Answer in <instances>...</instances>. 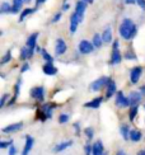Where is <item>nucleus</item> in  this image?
Here are the masks:
<instances>
[{"label":"nucleus","instance_id":"obj_5","mask_svg":"<svg viewBox=\"0 0 145 155\" xmlns=\"http://www.w3.org/2000/svg\"><path fill=\"white\" fill-rule=\"evenodd\" d=\"M85 8H87V3L83 2V0H79V2L76 3L75 5V13H76V15L79 18V21H83V18H84V12H85Z\"/></svg>","mask_w":145,"mask_h":155},{"label":"nucleus","instance_id":"obj_23","mask_svg":"<svg viewBox=\"0 0 145 155\" xmlns=\"http://www.w3.org/2000/svg\"><path fill=\"white\" fill-rule=\"evenodd\" d=\"M102 42H103V40H102V37L99 36V35H94V37H93V40H92V43L94 45V47H97V48H99L101 46H102Z\"/></svg>","mask_w":145,"mask_h":155},{"label":"nucleus","instance_id":"obj_10","mask_svg":"<svg viewBox=\"0 0 145 155\" xmlns=\"http://www.w3.org/2000/svg\"><path fill=\"white\" fill-rule=\"evenodd\" d=\"M79 23H80V21H79L76 13L74 12L71 14V17H70V33H75V31L78 28V24Z\"/></svg>","mask_w":145,"mask_h":155},{"label":"nucleus","instance_id":"obj_37","mask_svg":"<svg viewBox=\"0 0 145 155\" xmlns=\"http://www.w3.org/2000/svg\"><path fill=\"white\" fill-rule=\"evenodd\" d=\"M136 3H137V5H139L143 10L145 9V0H136Z\"/></svg>","mask_w":145,"mask_h":155},{"label":"nucleus","instance_id":"obj_45","mask_svg":"<svg viewBox=\"0 0 145 155\" xmlns=\"http://www.w3.org/2000/svg\"><path fill=\"white\" fill-rule=\"evenodd\" d=\"M83 2H85V3H90V4H92V3L94 2V0H83Z\"/></svg>","mask_w":145,"mask_h":155},{"label":"nucleus","instance_id":"obj_4","mask_svg":"<svg viewBox=\"0 0 145 155\" xmlns=\"http://www.w3.org/2000/svg\"><path fill=\"white\" fill-rule=\"evenodd\" d=\"M108 81H110L108 78L103 76V78H101V79H98V80H96V81L92 83V84H90V89L93 90V92H98V90H101L104 85H107Z\"/></svg>","mask_w":145,"mask_h":155},{"label":"nucleus","instance_id":"obj_3","mask_svg":"<svg viewBox=\"0 0 145 155\" xmlns=\"http://www.w3.org/2000/svg\"><path fill=\"white\" fill-rule=\"evenodd\" d=\"M121 59H122V56L120 54V51H118V42L115 41L113 42V50H112V56H111V64L112 65H115V64H120Z\"/></svg>","mask_w":145,"mask_h":155},{"label":"nucleus","instance_id":"obj_29","mask_svg":"<svg viewBox=\"0 0 145 155\" xmlns=\"http://www.w3.org/2000/svg\"><path fill=\"white\" fill-rule=\"evenodd\" d=\"M136 113H137V107H136V106H133V108H131V111H130V114H129V117H130L131 121L135 118Z\"/></svg>","mask_w":145,"mask_h":155},{"label":"nucleus","instance_id":"obj_9","mask_svg":"<svg viewBox=\"0 0 145 155\" xmlns=\"http://www.w3.org/2000/svg\"><path fill=\"white\" fill-rule=\"evenodd\" d=\"M116 104L120 107H127V106H130L129 98H126V97L122 94V92H118L117 97H116Z\"/></svg>","mask_w":145,"mask_h":155},{"label":"nucleus","instance_id":"obj_42","mask_svg":"<svg viewBox=\"0 0 145 155\" xmlns=\"http://www.w3.org/2000/svg\"><path fill=\"white\" fill-rule=\"evenodd\" d=\"M45 2H46V0H36V5H41Z\"/></svg>","mask_w":145,"mask_h":155},{"label":"nucleus","instance_id":"obj_40","mask_svg":"<svg viewBox=\"0 0 145 155\" xmlns=\"http://www.w3.org/2000/svg\"><path fill=\"white\" fill-rule=\"evenodd\" d=\"M90 151H92L90 145H87L85 146V155H90Z\"/></svg>","mask_w":145,"mask_h":155},{"label":"nucleus","instance_id":"obj_24","mask_svg":"<svg viewBox=\"0 0 145 155\" xmlns=\"http://www.w3.org/2000/svg\"><path fill=\"white\" fill-rule=\"evenodd\" d=\"M35 12V9H31V8H27V9H24L22 13H21V17H19V22H22V21H24V18L27 17V15H29V14H32V13Z\"/></svg>","mask_w":145,"mask_h":155},{"label":"nucleus","instance_id":"obj_13","mask_svg":"<svg viewBox=\"0 0 145 155\" xmlns=\"http://www.w3.org/2000/svg\"><path fill=\"white\" fill-rule=\"evenodd\" d=\"M103 145L101 141H97L92 146V155H103Z\"/></svg>","mask_w":145,"mask_h":155},{"label":"nucleus","instance_id":"obj_12","mask_svg":"<svg viewBox=\"0 0 145 155\" xmlns=\"http://www.w3.org/2000/svg\"><path fill=\"white\" fill-rule=\"evenodd\" d=\"M22 126H23V124L22 122H18V124H12V125H9V126H6V127H4L3 128V132L4 134H9V132H17V131H19L22 128Z\"/></svg>","mask_w":145,"mask_h":155},{"label":"nucleus","instance_id":"obj_2","mask_svg":"<svg viewBox=\"0 0 145 155\" xmlns=\"http://www.w3.org/2000/svg\"><path fill=\"white\" fill-rule=\"evenodd\" d=\"M93 50H94V45L90 43L89 41L83 40V41L79 42V52L80 54L87 55V54H90Z\"/></svg>","mask_w":145,"mask_h":155},{"label":"nucleus","instance_id":"obj_17","mask_svg":"<svg viewBox=\"0 0 145 155\" xmlns=\"http://www.w3.org/2000/svg\"><path fill=\"white\" fill-rule=\"evenodd\" d=\"M72 145V141H64V143H60L59 145H56V147H55V153H60V151H64L65 149H68L69 146H71Z\"/></svg>","mask_w":145,"mask_h":155},{"label":"nucleus","instance_id":"obj_1","mask_svg":"<svg viewBox=\"0 0 145 155\" xmlns=\"http://www.w3.org/2000/svg\"><path fill=\"white\" fill-rule=\"evenodd\" d=\"M118 32H120V36L123 38V40H131L136 33V25L131 19L125 18L122 21V23L120 24Z\"/></svg>","mask_w":145,"mask_h":155},{"label":"nucleus","instance_id":"obj_48","mask_svg":"<svg viewBox=\"0 0 145 155\" xmlns=\"http://www.w3.org/2000/svg\"><path fill=\"white\" fill-rule=\"evenodd\" d=\"M24 2H29V0H24Z\"/></svg>","mask_w":145,"mask_h":155},{"label":"nucleus","instance_id":"obj_33","mask_svg":"<svg viewBox=\"0 0 145 155\" xmlns=\"http://www.w3.org/2000/svg\"><path fill=\"white\" fill-rule=\"evenodd\" d=\"M85 135H87V136H88V139L90 140L92 137H93V128H90V127H88V128H85Z\"/></svg>","mask_w":145,"mask_h":155},{"label":"nucleus","instance_id":"obj_34","mask_svg":"<svg viewBox=\"0 0 145 155\" xmlns=\"http://www.w3.org/2000/svg\"><path fill=\"white\" fill-rule=\"evenodd\" d=\"M13 145V141H6V143H0V147L2 149H5V147H8V146H12Z\"/></svg>","mask_w":145,"mask_h":155},{"label":"nucleus","instance_id":"obj_21","mask_svg":"<svg viewBox=\"0 0 145 155\" xmlns=\"http://www.w3.org/2000/svg\"><path fill=\"white\" fill-rule=\"evenodd\" d=\"M130 139L134 141V143H137V141H140L141 139V132L139 130H131L130 131Z\"/></svg>","mask_w":145,"mask_h":155},{"label":"nucleus","instance_id":"obj_49","mask_svg":"<svg viewBox=\"0 0 145 155\" xmlns=\"http://www.w3.org/2000/svg\"><path fill=\"white\" fill-rule=\"evenodd\" d=\"M103 155H106V154H103Z\"/></svg>","mask_w":145,"mask_h":155},{"label":"nucleus","instance_id":"obj_25","mask_svg":"<svg viewBox=\"0 0 145 155\" xmlns=\"http://www.w3.org/2000/svg\"><path fill=\"white\" fill-rule=\"evenodd\" d=\"M12 8H13V6H10V4L3 3L2 6H0V13H2V14H4V13H10L12 12Z\"/></svg>","mask_w":145,"mask_h":155},{"label":"nucleus","instance_id":"obj_46","mask_svg":"<svg viewBox=\"0 0 145 155\" xmlns=\"http://www.w3.org/2000/svg\"><path fill=\"white\" fill-rule=\"evenodd\" d=\"M117 155H125V153H123L122 150H120V151H118V153H117Z\"/></svg>","mask_w":145,"mask_h":155},{"label":"nucleus","instance_id":"obj_43","mask_svg":"<svg viewBox=\"0 0 145 155\" xmlns=\"http://www.w3.org/2000/svg\"><path fill=\"white\" fill-rule=\"evenodd\" d=\"M126 2V4H134V3H136V0H125Z\"/></svg>","mask_w":145,"mask_h":155},{"label":"nucleus","instance_id":"obj_36","mask_svg":"<svg viewBox=\"0 0 145 155\" xmlns=\"http://www.w3.org/2000/svg\"><path fill=\"white\" fill-rule=\"evenodd\" d=\"M8 154H9V155H15V154H17V149H15V147L13 146V145L9 146V153H8Z\"/></svg>","mask_w":145,"mask_h":155},{"label":"nucleus","instance_id":"obj_11","mask_svg":"<svg viewBox=\"0 0 145 155\" xmlns=\"http://www.w3.org/2000/svg\"><path fill=\"white\" fill-rule=\"evenodd\" d=\"M33 143H35L33 137L28 135V136L25 137V145H24V149H23L22 155H28L29 154V151L32 150V147H33Z\"/></svg>","mask_w":145,"mask_h":155},{"label":"nucleus","instance_id":"obj_44","mask_svg":"<svg viewBox=\"0 0 145 155\" xmlns=\"http://www.w3.org/2000/svg\"><path fill=\"white\" fill-rule=\"evenodd\" d=\"M69 9V4H64V6H62V10H68Z\"/></svg>","mask_w":145,"mask_h":155},{"label":"nucleus","instance_id":"obj_32","mask_svg":"<svg viewBox=\"0 0 145 155\" xmlns=\"http://www.w3.org/2000/svg\"><path fill=\"white\" fill-rule=\"evenodd\" d=\"M59 121H60V124H65V122L69 121V116H68V114H60V117H59Z\"/></svg>","mask_w":145,"mask_h":155},{"label":"nucleus","instance_id":"obj_22","mask_svg":"<svg viewBox=\"0 0 145 155\" xmlns=\"http://www.w3.org/2000/svg\"><path fill=\"white\" fill-rule=\"evenodd\" d=\"M24 0H13V8H12V13H18L21 10L22 5H23Z\"/></svg>","mask_w":145,"mask_h":155},{"label":"nucleus","instance_id":"obj_26","mask_svg":"<svg viewBox=\"0 0 145 155\" xmlns=\"http://www.w3.org/2000/svg\"><path fill=\"white\" fill-rule=\"evenodd\" d=\"M39 52L42 54V57H43V60H46L47 62H54V59H52V56L51 55H49L47 52H46V50H43V48H41V51H39Z\"/></svg>","mask_w":145,"mask_h":155},{"label":"nucleus","instance_id":"obj_30","mask_svg":"<svg viewBox=\"0 0 145 155\" xmlns=\"http://www.w3.org/2000/svg\"><path fill=\"white\" fill-rule=\"evenodd\" d=\"M21 59H22V60L28 59V48H27V47H24V48L21 50Z\"/></svg>","mask_w":145,"mask_h":155},{"label":"nucleus","instance_id":"obj_28","mask_svg":"<svg viewBox=\"0 0 145 155\" xmlns=\"http://www.w3.org/2000/svg\"><path fill=\"white\" fill-rule=\"evenodd\" d=\"M129 128H127V126H122L121 127V135H122V136H123V139H129Z\"/></svg>","mask_w":145,"mask_h":155},{"label":"nucleus","instance_id":"obj_41","mask_svg":"<svg viewBox=\"0 0 145 155\" xmlns=\"http://www.w3.org/2000/svg\"><path fill=\"white\" fill-rule=\"evenodd\" d=\"M126 59H135V55L129 52V54H126Z\"/></svg>","mask_w":145,"mask_h":155},{"label":"nucleus","instance_id":"obj_14","mask_svg":"<svg viewBox=\"0 0 145 155\" xmlns=\"http://www.w3.org/2000/svg\"><path fill=\"white\" fill-rule=\"evenodd\" d=\"M43 73L46 75H55L57 73V69L51 62H47L46 65H43Z\"/></svg>","mask_w":145,"mask_h":155},{"label":"nucleus","instance_id":"obj_39","mask_svg":"<svg viewBox=\"0 0 145 155\" xmlns=\"http://www.w3.org/2000/svg\"><path fill=\"white\" fill-rule=\"evenodd\" d=\"M28 69H29V65H28V64H24V65L22 66V69H21V71H22V73H25Z\"/></svg>","mask_w":145,"mask_h":155},{"label":"nucleus","instance_id":"obj_8","mask_svg":"<svg viewBox=\"0 0 145 155\" xmlns=\"http://www.w3.org/2000/svg\"><path fill=\"white\" fill-rule=\"evenodd\" d=\"M43 94H45V90L42 87H37V88H33L31 89V97L32 98H35L37 101H43Z\"/></svg>","mask_w":145,"mask_h":155},{"label":"nucleus","instance_id":"obj_19","mask_svg":"<svg viewBox=\"0 0 145 155\" xmlns=\"http://www.w3.org/2000/svg\"><path fill=\"white\" fill-rule=\"evenodd\" d=\"M37 37H38V33H33V35L29 36V38L27 40V47H28V48H35V47H36Z\"/></svg>","mask_w":145,"mask_h":155},{"label":"nucleus","instance_id":"obj_47","mask_svg":"<svg viewBox=\"0 0 145 155\" xmlns=\"http://www.w3.org/2000/svg\"><path fill=\"white\" fill-rule=\"evenodd\" d=\"M139 155H145V151H140V153H139Z\"/></svg>","mask_w":145,"mask_h":155},{"label":"nucleus","instance_id":"obj_27","mask_svg":"<svg viewBox=\"0 0 145 155\" xmlns=\"http://www.w3.org/2000/svg\"><path fill=\"white\" fill-rule=\"evenodd\" d=\"M19 84H21V81H18L17 84H15V87H14V90H15V93H14V97L12 98V101H9V104H13V103L15 102V99H17V97H18V93H19Z\"/></svg>","mask_w":145,"mask_h":155},{"label":"nucleus","instance_id":"obj_38","mask_svg":"<svg viewBox=\"0 0 145 155\" xmlns=\"http://www.w3.org/2000/svg\"><path fill=\"white\" fill-rule=\"evenodd\" d=\"M60 18H61V13H56V15L54 17V19H52V22H59V21H60Z\"/></svg>","mask_w":145,"mask_h":155},{"label":"nucleus","instance_id":"obj_20","mask_svg":"<svg viewBox=\"0 0 145 155\" xmlns=\"http://www.w3.org/2000/svg\"><path fill=\"white\" fill-rule=\"evenodd\" d=\"M102 101H103V98H96V99H93L92 102H88V103H85V107H88V108H98L99 107V104L102 103Z\"/></svg>","mask_w":145,"mask_h":155},{"label":"nucleus","instance_id":"obj_18","mask_svg":"<svg viewBox=\"0 0 145 155\" xmlns=\"http://www.w3.org/2000/svg\"><path fill=\"white\" fill-rule=\"evenodd\" d=\"M102 40H103L104 43H110L112 41V31H111V28L104 29V32L102 33Z\"/></svg>","mask_w":145,"mask_h":155},{"label":"nucleus","instance_id":"obj_6","mask_svg":"<svg viewBox=\"0 0 145 155\" xmlns=\"http://www.w3.org/2000/svg\"><path fill=\"white\" fill-rule=\"evenodd\" d=\"M66 43H65V41L62 40V38H57L56 40V46H55V54L56 55H64L65 52H66Z\"/></svg>","mask_w":145,"mask_h":155},{"label":"nucleus","instance_id":"obj_7","mask_svg":"<svg viewBox=\"0 0 145 155\" xmlns=\"http://www.w3.org/2000/svg\"><path fill=\"white\" fill-rule=\"evenodd\" d=\"M141 73H143V69H141L140 66H136V68H134L133 70H131V74H130V80H131V83L136 84L137 81H139Z\"/></svg>","mask_w":145,"mask_h":155},{"label":"nucleus","instance_id":"obj_35","mask_svg":"<svg viewBox=\"0 0 145 155\" xmlns=\"http://www.w3.org/2000/svg\"><path fill=\"white\" fill-rule=\"evenodd\" d=\"M6 98H8V94H4V95L2 97V99H0V108H2V107H4L5 102H6Z\"/></svg>","mask_w":145,"mask_h":155},{"label":"nucleus","instance_id":"obj_16","mask_svg":"<svg viewBox=\"0 0 145 155\" xmlns=\"http://www.w3.org/2000/svg\"><path fill=\"white\" fill-rule=\"evenodd\" d=\"M116 93V83L113 80H110L108 84H107V93H106V97L107 98H111L112 95Z\"/></svg>","mask_w":145,"mask_h":155},{"label":"nucleus","instance_id":"obj_15","mask_svg":"<svg viewBox=\"0 0 145 155\" xmlns=\"http://www.w3.org/2000/svg\"><path fill=\"white\" fill-rule=\"evenodd\" d=\"M141 99V97H140V93H137V92H133L130 94L129 97V102H130V106H136L137 103L140 102Z\"/></svg>","mask_w":145,"mask_h":155},{"label":"nucleus","instance_id":"obj_31","mask_svg":"<svg viewBox=\"0 0 145 155\" xmlns=\"http://www.w3.org/2000/svg\"><path fill=\"white\" fill-rule=\"evenodd\" d=\"M12 59V54H10V51H8V52H6V55L3 57V59H2V65H4V64H6V62H8L9 60Z\"/></svg>","mask_w":145,"mask_h":155}]
</instances>
